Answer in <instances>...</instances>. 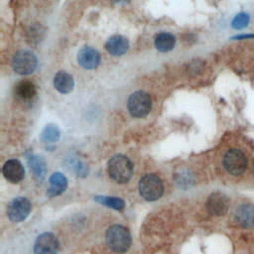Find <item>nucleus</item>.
Masks as SVG:
<instances>
[{"label": "nucleus", "instance_id": "12", "mask_svg": "<svg viewBox=\"0 0 254 254\" xmlns=\"http://www.w3.org/2000/svg\"><path fill=\"white\" fill-rule=\"evenodd\" d=\"M235 220L243 228L254 227V205L251 203L240 204L235 211Z\"/></svg>", "mask_w": 254, "mask_h": 254}, {"label": "nucleus", "instance_id": "14", "mask_svg": "<svg viewBox=\"0 0 254 254\" xmlns=\"http://www.w3.org/2000/svg\"><path fill=\"white\" fill-rule=\"evenodd\" d=\"M105 48L109 54L112 56H122L124 55L129 48V43L126 38L120 35L112 36L106 42Z\"/></svg>", "mask_w": 254, "mask_h": 254}, {"label": "nucleus", "instance_id": "20", "mask_svg": "<svg viewBox=\"0 0 254 254\" xmlns=\"http://www.w3.org/2000/svg\"><path fill=\"white\" fill-rule=\"evenodd\" d=\"M61 137L60 129L55 124H48L41 133V139L46 143H56Z\"/></svg>", "mask_w": 254, "mask_h": 254}, {"label": "nucleus", "instance_id": "18", "mask_svg": "<svg viewBox=\"0 0 254 254\" xmlns=\"http://www.w3.org/2000/svg\"><path fill=\"white\" fill-rule=\"evenodd\" d=\"M155 47L158 51L162 53H167L175 47L176 44V38L174 35L167 33V32H162L156 35L155 37Z\"/></svg>", "mask_w": 254, "mask_h": 254}, {"label": "nucleus", "instance_id": "19", "mask_svg": "<svg viewBox=\"0 0 254 254\" xmlns=\"http://www.w3.org/2000/svg\"><path fill=\"white\" fill-rule=\"evenodd\" d=\"M94 199L103 204L106 205L107 207L116 209V210H122L125 207V202L122 198L120 197H115V196H107V195H96Z\"/></svg>", "mask_w": 254, "mask_h": 254}, {"label": "nucleus", "instance_id": "10", "mask_svg": "<svg viewBox=\"0 0 254 254\" xmlns=\"http://www.w3.org/2000/svg\"><path fill=\"white\" fill-rule=\"evenodd\" d=\"M2 173L5 179L12 184H18L25 177V169L21 162L16 159L6 161L3 165Z\"/></svg>", "mask_w": 254, "mask_h": 254}, {"label": "nucleus", "instance_id": "23", "mask_svg": "<svg viewBox=\"0 0 254 254\" xmlns=\"http://www.w3.org/2000/svg\"><path fill=\"white\" fill-rule=\"evenodd\" d=\"M114 3H127L130 0H112Z\"/></svg>", "mask_w": 254, "mask_h": 254}, {"label": "nucleus", "instance_id": "3", "mask_svg": "<svg viewBox=\"0 0 254 254\" xmlns=\"http://www.w3.org/2000/svg\"><path fill=\"white\" fill-rule=\"evenodd\" d=\"M139 191L144 199L148 201L157 200L164 193L163 182L158 176L147 174L139 182Z\"/></svg>", "mask_w": 254, "mask_h": 254}, {"label": "nucleus", "instance_id": "16", "mask_svg": "<svg viewBox=\"0 0 254 254\" xmlns=\"http://www.w3.org/2000/svg\"><path fill=\"white\" fill-rule=\"evenodd\" d=\"M54 85L59 92L66 94L73 89L74 81L70 74L61 70L54 76Z\"/></svg>", "mask_w": 254, "mask_h": 254}, {"label": "nucleus", "instance_id": "5", "mask_svg": "<svg viewBox=\"0 0 254 254\" xmlns=\"http://www.w3.org/2000/svg\"><path fill=\"white\" fill-rule=\"evenodd\" d=\"M37 58L31 51H18L12 60V66L15 72L21 75L32 73L37 67Z\"/></svg>", "mask_w": 254, "mask_h": 254}, {"label": "nucleus", "instance_id": "4", "mask_svg": "<svg viewBox=\"0 0 254 254\" xmlns=\"http://www.w3.org/2000/svg\"><path fill=\"white\" fill-rule=\"evenodd\" d=\"M129 113L136 118H142L149 114L152 108L151 96L142 90L132 93L128 99Z\"/></svg>", "mask_w": 254, "mask_h": 254}, {"label": "nucleus", "instance_id": "15", "mask_svg": "<svg viewBox=\"0 0 254 254\" xmlns=\"http://www.w3.org/2000/svg\"><path fill=\"white\" fill-rule=\"evenodd\" d=\"M27 159L35 179L37 180V182L42 183L45 180L47 173V166L45 160L43 159V157L33 154H30Z\"/></svg>", "mask_w": 254, "mask_h": 254}, {"label": "nucleus", "instance_id": "6", "mask_svg": "<svg viewBox=\"0 0 254 254\" xmlns=\"http://www.w3.org/2000/svg\"><path fill=\"white\" fill-rule=\"evenodd\" d=\"M223 166L229 174L239 176L247 168V158L241 150L230 149L223 157Z\"/></svg>", "mask_w": 254, "mask_h": 254}, {"label": "nucleus", "instance_id": "9", "mask_svg": "<svg viewBox=\"0 0 254 254\" xmlns=\"http://www.w3.org/2000/svg\"><path fill=\"white\" fill-rule=\"evenodd\" d=\"M59 250L60 242L51 232H44L40 234L34 244L35 254H58Z\"/></svg>", "mask_w": 254, "mask_h": 254}, {"label": "nucleus", "instance_id": "2", "mask_svg": "<svg viewBox=\"0 0 254 254\" xmlns=\"http://www.w3.org/2000/svg\"><path fill=\"white\" fill-rule=\"evenodd\" d=\"M131 234L129 230L122 225H112L106 233V242L111 250L116 253L126 252L131 245Z\"/></svg>", "mask_w": 254, "mask_h": 254}, {"label": "nucleus", "instance_id": "21", "mask_svg": "<svg viewBox=\"0 0 254 254\" xmlns=\"http://www.w3.org/2000/svg\"><path fill=\"white\" fill-rule=\"evenodd\" d=\"M249 20H250L249 15L245 12H241L233 18V20L231 22V26H232V28H234L236 30H241V29H244L245 27H247Z\"/></svg>", "mask_w": 254, "mask_h": 254}, {"label": "nucleus", "instance_id": "22", "mask_svg": "<svg viewBox=\"0 0 254 254\" xmlns=\"http://www.w3.org/2000/svg\"><path fill=\"white\" fill-rule=\"evenodd\" d=\"M244 38H254V35H240L235 37V39H244Z\"/></svg>", "mask_w": 254, "mask_h": 254}, {"label": "nucleus", "instance_id": "7", "mask_svg": "<svg viewBox=\"0 0 254 254\" xmlns=\"http://www.w3.org/2000/svg\"><path fill=\"white\" fill-rule=\"evenodd\" d=\"M31 211V203L24 196L15 197L8 205L7 214L12 222H21L25 220Z\"/></svg>", "mask_w": 254, "mask_h": 254}, {"label": "nucleus", "instance_id": "8", "mask_svg": "<svg viewBox=\"0 0 254 254\" xmlns=\"http://www.w3.org/2000/svg\"><path fill=\"white\" fill-rule=\"evenodd\" d=\"M205 206L209 214L221 216L228 211L230 206V200L225 193L221 191H215L207 197Z\"/></svg>", "mask_w": 254, "mask_h": 254}, {"label": "nucleus", "instance_id": "17", "mask_svg": "<svg viewBox=\"0 0 254 254\" xmlns=\"http://www.w3.org/2000/svg\"><path fill=\"white\" fill-rule=\"evenodd\" d=\"M37 94L36 85L30 80H22L15 86V95L22 101H30Z\"/></svg>", "mask_w": 254, "mask_h": 254}, {"label": "nucleus", "instance_id": "24", "mask_svg": "<svg viewBox=\"0 0 254 254\" xmlns=\"http://www.w3.org/2000/svg\"><path fill=\"white\" fill-rule=\"evenodd\" d=\"M253 174H254V163H253Z\"/></svg>", "mask_w": 254, "mask_h": 254}, {"label": "nucleus", "instance_id": "11", "mask_svg": "<svg viewBox=\"0 0 254 254\" xmlns=\"http://www.w3.org/2000/svg\"><path fill=\"white\" fill-rule=\"evenodd\" d=\"M100 54L91 47H83L77 54L78 64L86 69H93L97 67L100 64Z\"/></svg>", "mask_w": 254, "mask_h": 254}, {"label": "nucleus", "instance_id": "1", "mask_svg": "<svg viewBox=\"0 0 254 254\" xmlns=\"http://www.w3.org/2000/svg\"><path fill=\"white\" fill-rule=\"evenodd\" d=\"M108 174L116 183L125 184L133 175V165L127 157L115 155L108 162Z\"/></svg>", "mask_w": 254, "mask_h": 254}, {"label": "nucleus", "instance_id": "13", "mask_svg": "<svg viewBox=\"0 0 254 254\" xmlns=\"http://www.w3.org/2000/svg\"><path fill=\"white\" fill-rule=\"evenodd\" d=\"M50 188L47 190V195L49 197H54L62 194L67 188V179L60 172L54 173L50 179Z\"/></svg>", "mask_w": 254, "mask_h": 254}]
</instances>
